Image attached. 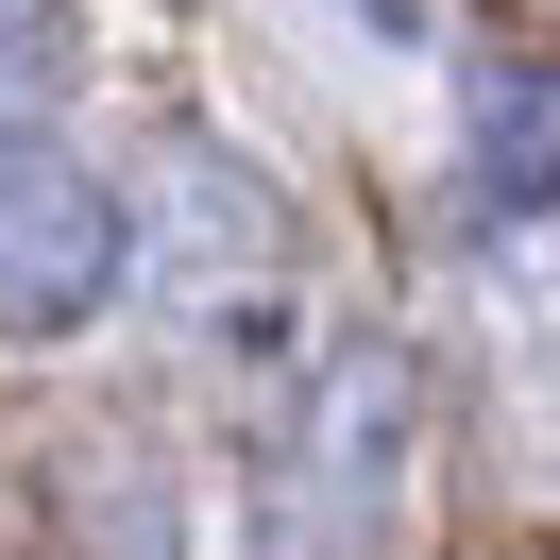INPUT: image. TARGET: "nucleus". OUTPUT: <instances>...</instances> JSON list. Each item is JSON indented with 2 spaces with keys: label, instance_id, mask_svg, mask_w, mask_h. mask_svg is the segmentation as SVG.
Returning <instances> with one entry per match:
<instances>
[{
  "label": "nucleus",
  "instance_id": "obj_1",
  "mask_svg": "<svg viewBox=\"0 0 560 560\" xmlns=\"http://www.w3.org/2000/svg\"><path fill=\"white\" fill-rule=\"evenodd\" d=\"M119 272H137L119 187L85 171L69 137L0 119V340H85V323L119 306Z\"/></svg>",
  "mask_w": 560,
  "mask_h": 560
},
{
  "label": "nucleus",
  "instance_id": "obj_3",
  "mask_svg": "<svg viewBox=\"0 0 560 560\" xmlns=\"http://www.w3.org/2000/svg\"><path fill=\"white\" fill-rule=\"evenodd\" d=\"M51 69H69V0H0V119L35 103Z\"/></svg>",
  "mask_w": 560,
  "mask_h": 560
},
{
  "label": "nucleus",
  "instance_id": "obj_2",
  "mask_svg": "<svg viewBox=\"0 0 560 560\" xmlns=\"http://www.w3.org/2000/svg\"><path fill=\"white\" fill-rule=\"evenodd\" d=\"M476 171L526 187V205L560 187V69H492V85H476Z\"/></svg>",
  "mask_w": 560,
  "mask_h": 560
}]
</instances>
